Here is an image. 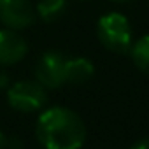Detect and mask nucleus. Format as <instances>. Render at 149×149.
Segmentation results:
<instances>
[{
  "mask_svg": "<svg viewBox=\"0 0 149 149\" xmlns=\"http://www.w3.org/2000/svg\"><path fill=\"white\" fill-rule=\"evenodd\" d=\"M35 135L46 149H81L86 140V126L74 111L49 107L39 116Z\"/></svg>",
  "mask_w": 149,
  "mask_h": 149,
  "instance_id": "1",
  "label": "nucleus"
},
{
  "mask_svg": "<svg viewBox=\"0 0 149 149\" xmlns=\"http://www.w3.org/2000/svg\"><path fill=\"white\" fill-rule=\"evenodd\" d=\"M98 39L114 53H128L132 47V28L121 13H109L98 19Z\"/></svg>",
  "mask_w": 149,
  "mask_h": 149,
  "instance_id": "2",
  "label": "nucleus"
},
{
  "mask_svg": "<svg viewBox=\"0 0 149 149\" xmlns=\"http://www.w3.org/2000/svg\"><path fill=\"white\" fill-rule=\"evenodd\" d=\"M7 102L19 112H35L46 105L47 93L39 81H19L9 88Z\"/></svg>",
  "mask_w": 149,
  "mask_h": 149,
  "instance_id": "3",
  "label": "nucleus"
},
{
  "mask_svg": "<svg viewBox=\"0 0 149 149\" xmlns=\"http://www.w3.org/2000/svg\"><path fill=\"white\" fill-rule=\"evenodd\" d=\"M65 60L67 58L56 51H47L39 58L35 65V77L46 90H54L65 84Z\"/></svg>",
  "mask_w": 149,
  "mask_h": 149,
  "instance_id": "4",
  "label": "nucleus"
},
{
  "mask_svg": "<svg viewBox=\"0 0 149 149\" xmlns=\"http://www.w3.org/2000/svg\"><path fill=\"white\" fill-rule=\"evenodd\" d=\"M0 21L11 30H23L35 21L30 0H0Z\"/></svg>",
  "mask_w": 149,
  "mask_h": 149,
  "instance_id": "5",
  "label": "nucleus"
},
{
  "mask_svg": "<svg viewBox=\"0 0 149 149\" xmlns=\"http://www.w3.org/2000/svg\"><path fill=\"white\" fill-rule=\"evenodd\" d=\"M28 46L11 28H0V65H14L26 56Z\"/></svg>",
  "mask_w": 149,
  "mask_h": 149,
  "instance_id": "6",
  "label": "nucleus"
},
{
  "mask_svg": "<svg viewBox=\"0 0 149 149\" xmlns=\"http://www.w3.org/2000/svg\"><path fill=\"white\" fill-rule=\"evenodd\" d=\"M95 67L88 58H70L65 60V83L81 84L93 77Z\"/></svg>",
  "mask_w": 149,
  "mask_h": 149,
  "instance_id": "7",
  "label": "nucleus"
},
{
  "mask_svg": "<svg viewBox=\"0 0 149 149\" xmlns=\"http://www.w3.org/2000/svg\"><path fill=\"white\" fill-rule=\"evenodd\" d=\"M130 51H132V60L137 65V68H140L144 74L149 76V33L139 39L130 47Z\"/></svg>",
  "mask_w": 149,
  "mask_h": 149,
  "instance_id": "8",
  "label": "nucleus"
},
{
  "mask_svg": "<svg viewBox=\"0 0 149 149\" xmlns=\"http://www.w3.org/2000/svg\"><path fill=\"white\" fill-rule=\"evenodd\" d=\"M65 9H67V0H40L37 4L39 16L47 23L58 19L65 13Z\"/></svg>",
  "mask_w": 149,
  "mask_h": 149,
  "instance_id": "9",
  "label": "nucleus"
},
{
  "mask_svg": "<svg viewBox=\"0 0 149 149\" xmlns=\"http://www.w3.org/2000/svg\"><path fill=\"white\" fill-rule=\"evenodd\" d=\"M132 149H149V137L137 140V142L132 146Z\"/></svg>",
  "mask_w": 149,
  "mask_h": 149,
  "instance_id": "10",
  "label": "nucleus"
},
{
  "mask_svg": "<svg viewBox=\"0 0 149 149\" xmlns=\"http://www.w3.org/2000/svg\"><path fill=\"white\" fill-rule=\"evenodd\" d=\"M6 142H7V140H6V137H4V133H2V132H0V149H4V147H6Z\"/></svg>",
  "mask_w": 149,
  "mask_h": 149,
  "instance_id": "11",
  "label": "nucleus"
},
{
  "mask_svg": "<svg viewBox=\"0 0 149 149\" xmlns=\"http://www.w3.org/2000/svg\"><path fill=\"white\" fill-rule=\"evenodd\" d=\"M111 2H116V4H123V2H128V0H111Z\"/></svg>",
  "mask_w": 149,
  "mask_h": 149,
  "instance_id": "12",
  "label": "nucleus"
}]
</instances>
